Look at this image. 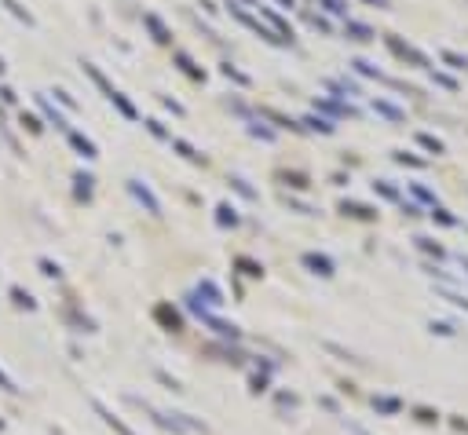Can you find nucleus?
<instances>
[{
	"instance_id": "nucleus-1",
	"label": "nucleus",
	"mask_w": 468,
	"mask_h": 435,
	"mask_svg": "<svg viewBox=\"0 0 468 435\" xmlns=\"http://www.w3.org/2000/svg\"><path fill=\"white\" fill-rule=\"evenodd\" d=\"M304 267L311 275H322V278H333V271H336V263L322 252H304Z\"/></svg>"
},
{
	"instance_id": "nucleus-2",
	"label": "nucleus",
	"mask_w": 468,
	"mask_h": 435,
	"mask_svg": "<svg viewBox=\"0 0 468 435\" xmlns=\"http://www.w3.org/2000/svg\"><path fill=\"white\" fill-rule=\"evenodd\" d=\"M128 190H132V194L143 201V205H147V212H154V216H161V201L158 198H154L150 194V187L147 183H143V179H128Z\"/></svg>"
},
{
	"instance_id": "nucleus-3",
	"label": "nucleus",
	"mask_w": 468,
	"mask_h": 435,
	"mask_svg": "<svg viewBox=\"0 0 468 435\" xmlns=\"http://www.w3.org/2000/svg\"><path fill=\"white\" fill-rule=\"evenodd\" d=\"M92 406H96V414H99L102 420H107V425H110V428H114L117 435H136V432H132V428H128V425H125V420H121V417H117V414H114V409H107V406H102L99 399H96Z\"/></svg>"
},
{
	"instance_id": "nucleus-4",
	"label": "nucleus",
	"mask_w": 468,
	"mask_h": 435,
	"mask_svg": "<svg viewBox=\"0 0 468 435\" xmlns=\"http://www.w3.org/2000/svg\"><path fill=\"white\" fill-rule=\"evenodd\" d=\"M154 318H158L165 329H172V333L183 329V322H179V315H176V307H168V304H158V307H154Z\"/></svg>"
},
{
	"instance_id": "nucleus-5",
	"label": "nucleus",
	"mask_w": 468,
	"mask_h": 435,
	"mask_svg": "<svg viewBox=\"0 0 468 435\" xmlns=\"http://www.w3.org/2000/svg\"><path fill=\"white\" fill-rule=\"evenodd\" d=\"M66 139H70V147H73V150H81V158H88V161H96V158H99L96 143H92V139H84L81 132H66Z\"/></svg>"
},
{
	"instance_id": "nucleus-6",
	"label": "nucleus",
	"mask_w": 468,
	"mask_h": 435,
	"mask_svg": "<svg viewBox=\"0 0 468 435\" xmlns=\"http://www.w3.org/2000/svg\"><path fill=\"white\" fill-rule=\"evenodd\" d=\"M143 26H147V30L154 33V41H158V44H168V41H172V33L165 30V22H161L158 15H150V11L143 15Z\"/></svg>"
},
{
	"instance_id": "nucleus-7",
	"label": "nucleus",
	"mask_w": 468,
	"mask_h": 435,
	"mask_svg": "<svg viewBox=\"0 0 468 435\" xmlns=\"http://www.w3.org/2000/svg\"><path fill=\"white\" fill-rule=\"evenodd\" d=\"M388 44H392V51H395V55H402V59H410V62H413V66H424V55H421V51H413L410 44H402V41H399V37H388Z\"/></svg>"
},
{
	"instance_id": "nucleus-8",
	"label": "nucleus",
	"mask_w": 468,
	"mask_h": 435,
	"mask_svg": "<svg viewBox=\"0 0 468 435\" xmlns=\"http://www.w3.org/2000/svg\"><path fill=\"white\" fill-rule=\"evenodd\" d=\"M198 297H205V304H209V307H219V304H224V293H219V286H216V281H209V278H201Z\"/></svg>"
},
{
	"instance_id": "nucleus-9",
	"label": "nucleus",
	"mask_w": 468,
	"mask_h": 435,
	"mask_svg": "<svg viewBox=\"0 0 468 435\" xmlns=\"http://www.w3.org/2000/svg\"><path fill=\"white\" fill-rule=\"evenodd\" d=\"M341 212L344 216H355V220H373L377 209H370V205H359V201H341Z\"/></svg>"
},
{
	"instance_id": "nucleus-10",
	"label": "nucleus",
	"mask_w": 468,
	"mask_h": 435,
	"mask_svg": "<svg viewBox=\"0 0 468 435\" xmlns=\"http://www.w3.org/2000/svg\"><path fill=\"white\" fill-rule=\"evenodd\" d=\"M37 107H41V110H44V118H48L51 124H55V128H66V118H62V113H59L55 107H51V102H48L44 95H37ZM66 132H70V128H66Z\"/></svg>"
},
{
	"instance_id": "nucleus-11",
	"label": "nucleus",
	"mask_w": 468,
	"mask_h": 435,
	"mask_svg": "<svg viewBox=\"0 0 468 435\" xmlns=\"http://www.w3.org/2000/svg\"><path fill=\"white\" fill-rule=\"evenodd\" d=\"M84 73H88V77H92V81H96V84L102 88V92H107V99H110V95L117 92V88H114V84L107 81V77H102V73H99V66H92V62H84Z\"/></svg>"
},
{
	"instance_id": "nucleus-12",
	"label": "nucleus",
	"mask_w": 468,
	"mask_h": 435,
	"mask_svg": "<svg viewBox=\"0 0 468 435\" xmlns=\"http://www.w3.org/2000/svg\"><path fill=\"white\" fill-rule=\"evenodd\" d=\"M344 33L351 37V41H373V30H370V26H362V22H348Z\"/></svg>"
},
{
	"instance_id": "nucleus-13",
	"label": "nucleus",
	"mask_w": 468,
	"mask_h": 435,
	"mask_svg": "<svg viewBox=\"0 0 468 435\" xmlns=\"http://www.w3.org/2000/svg\"><path fill=\"white\" fill-rule=\"evenodd\" d=\"M176 62H179V70H183V73H190V77H194V81H205V70H198V66H194V62H190V55H183V51H176Z\"/></svg>"
},
{
	"instance_id": "nucleus-14",
	"label": "nucleus",
	"mask_w": 468,
	"mask_h": 435,
	"mask_svg": "<svg viewBox=\"0 0 468 435\" xmlns=\"http://www.w3.org/2000/svg\"><path fill=\"white\" fill-rule=\"evenodd\" d=\"M11 300H15V307H26V311H37V300H33L26 289H19V286H11Z\"/></svg>"
},
{
	"instance_id": "nucleus-15",
	"label": "nucleus",
	"mask_w": 468,
	"mask_h": 435,
	"mask_svg": "<svg viewBox=\"0 0 468 435\" xmlns=\"http://www.w3.org/2000/svg\"><path fill=\"white\" fill-rule=\"evenodd\" d=\"M110 102H114V107H117V110L125 113L128 121H136V118H139V113H136V107H132V102H128V99H125L121 92H114V95H110Z\"/></svg>"
},
{
	"instance_id": "nucleus-16",
	"label": "nucleus",
	"mask_w": 468,
	"mask_h": 435,
	"mask_svg": "<svg viewBox=\"0 0 468 435\" xmlns=\"http://www.w3.org/2000/svg\"><path fill=\"white\" fill-rule=\"evenodd\" d=\"M216 223L219 227H238V212H234L231 205H219V209H216Z\"/></svg>"
},
{
	"instance_id": "nucleus-17",
	"label": "nucleus",
	"mask_w": 468,
	"mask_h": 435,
	"mask_svg": "<svg viewBox=\"0 0 468 435\" xmlns=\"http://www.w3.org/2000/svg\"><path fill=\"white\" fill-rule=\"evenodd\" d=\"M73 183H77V198H84V201H88V198H92V183H96V179H92V176L77 172V176H73Z\"/></svg>"
},
{
	"instance_id": "nucleus-18",
	"label": "nucleus",
	"mask_w": 468,
	"mask_h": 435,
	"mask_svg": "<svg viewBox=\"0 0 468 435\" xmlns=\"http://www.w3.org/2000/svg\"><path fill=\"white\" fill-rule=\"evenodd\" d=\"M260 113H264V118H271V121H278L282 128H293V132H300V124H296V121H289V118H285V113H278V110H271V107H264V110H260Z\"/></svg>"
},
{
	"instance_id": "nucleus-19",
	"label": "nucleus",
	"mask_w": 468,
	"mask_h": 435,
	"mask_svg": "<svg viewBox=\"0 0 468 435\" xmlns=\"http://www.w3.org/2000/svg\"><path fill=\"white\" fill-rule=\"evenodd\" d=\"M373 406L381 409V414H399V409H402V402L392 399V395H381V399H373Z\"/></svg>"
},
{
	"instance_id": "nucleus-20",
	"label": "nucleus",
	"mask_w": 468,
	"mask_h": 435,
	"mask_svg": "<svg viewBox=\"0 0 468 435\" xmlns=\"http://www.w3.org/2000/svg\"><path fill=\"white\" fill-rule=\"evenodd\" d=\"M373 110H377V113H384V118H392V121H402V110H399V107H392V102H384V99H377V102H373Z\"/></svg>"
},
{
	"instance_id": "nucleus-21",
	"label": "nucleus",
	"mask_w": 468,
	"mask_h": 435,
	"mask_svg": "<svg viewBox=\"0 0 468 435\" xmlns=\"http://www.w3.org/2000/svg\"><path fill=\"white\" fill-rule=\"evenodd\" d=\"M282 183H289V187H296V190H307V187H311L304 172H282Z\"/></svg>"
},
{
	"instance_id": "nucleus-22",
	"label": "nucleus",
	"mask_w": 468,
	"mask_h": 435,
	"mask_svg": "<svg viewBox=\"0 0 468 435\" xmlns=\"http://www.w3.org/2000/svg\"><path fill=\"white\" fill-rule=\"evenodd\" d=\"M373 190H377L381 198H392V201H399V190H395L392 183H388V179H377V183H373Z\"/></svg>"
},
{
	"instance_id": "nucleus-23",
	"label": "nucleus",
	"mask_w": 468,
	"mask_h": 435,
	"mask_svg": "<svg viewBox=\"0 0 468 435\" xmlns=\"http://www.w3.org/2000/svg\"><path fill=\"white\" fill-rule=\"evenodd\" d=\"M4 4L11 8V15H15V19H22L26 26H33V15H30V11H26V8L19 4V0H4Z\"/></svg>"
},
{
	"instance_id": "nucleus-24",
	"label": "nucleus",
	"mask_w": 468,
	"mask_h": 435,
	"mask_svg": "<svg viewBox=\"0 0 468 435\" xmlns=\"http://www.w3.org/2000/svg\"><path fill=\"white\" fill-rule=\"evenodd\" d=\"M172 147H176L179 154H183V158H187V161H205V158H201V154H194V147H190V143H183V139H172Z\"/></svg>"
},
{
	"instance_id": "nucleus-25",
	"label": "nucleus",
	"mask_w": 468,
	"mask_h": 435,
	"mask_svg": "<svg viewBox=\"0 0 468 435\" xmlns=\"http://www.w3.org/2000/svg\"><path fill=\"white\" fill-rule=\"evenodd\" d=\"M417 143H421V147H428L432 154H443V139H435V136H424V132H421V136H417Z\"/></svg>"
},
{
	"instance_id": "nucleus-26",
	"label": "nucleus",
	"mask_w": 468,
	"mask_h": 435,
	"mask_svg": "<svg viewBox=\"0 0 468 435\" xmlns=\"http://www.w3.org/2000/svg\"><path fill=\"white\" fill-rule=\"evenodd\" d=\"M322 8H326L330 15H348V0H322Z\"/></svg>"
},
{
	"instance_id": "nucleus-27",
	"label": "nucleus",
	"mask_w": 468,
	"mask_h": 435,
	"mask_svg": "<svg viewBox=\"0 0 468 435\" xmlns=\"http://www.w3.org/2000/svg\"><path fill=\"white\" fill-rule=\"evenodd\" d=\"M22 124H26V128H30V132H33V136H41V132H44V124H41V121H37V118H33V113H22Z\"/></svg>"
},
{
	"instance_id": "nucleus-28",
	"label": "nucleus",
	"mask_w": 468,
	"mask_h": 435,
	"mask_svg": "<svg viewBox=\"0 0 468 435\" xmlns=\"http://www.w3.org/2000/svg\"><path fill=\"white\" fill-rule=\"evenodd\" d=\"M395 161H399V165H413V169H421V165H424L421 158H410L406 150H395Z\"/></svg>"
},
{
	"instance_id": "nucleus-29",
	"label": "nucleus",
	"mask_w": 468,
	"mask_h": 435,
	"mask_svg": "<svg viewBox=\"0 0 468 435\" xmlns=\"http://www.w3.org/2000/svg\"><path fill=\"white\" fill-rule=\"evenodd\" d=\"M439 293H443L453 307H465V311H468V297H458V293H450V289H439Z\"/></svg>"
},
{
	"instance_id": "nucleus-30",
	"label": "nucleus",
	"mask_w": 468,
	"mask_h": 435,
	"mask_svg": "<svg viewBox=\"0 0 468 435\" xmlns=\"http://www.w3.org/2000/svg\"><path fill=\"white\" fill-rule=\"evenodd\" d=\"M424 252H435V256H443V246H435V241H428V238H413Z\"/></svg>"
},
{
	"instance_id": "nucleus-31",
	"label": "nucleus",
	"mask_w": 468,
	"mask_h": 435,
	"mask_svg": "<svg viewBox=\"0 0 468 435\" xmlns=\"http://www.w3.org/2000/svg\"><path fill=\"white\" fill-rule=\"evenodd\" d=\"M351 66H355L359 73H366V77H373V73H377V66H370L366 59H355V62H351ZM377 77H381V73H377Z\"/></svg>"
},
{
	"instance_id": "nucleus-32",
	"label": "nucleus",
	"mask_w": 468,
	"mask_h": 435,
	"mask_svg": "<svg viewBox=\"0 0 468 435\" xmlns=\"http://www.w3.org/2000/svg\"><path fill=\"white\" fill-rule=\"evenodd\" d=\"M0 388H4V391H11V395H19V384L11 380V377L4 373V369H0Z\"/></svg>"
},
{
	"instance_id": "nucleus-33",
	"label": "nucleus",
	"mask_w": 468,
	"mask_h": 435,
	"mask_svg": "<svg viewBox=\"0 0 468 435\" xmlns=\"http://www.w3.org/2000/svg\"><path fill=\"white\" fill-rule=\"evenodd\" d=\"M413 198H421V201H428V205H432V209H435V194H432V190H424V187H413Z\"/></svg>"
},
{
	"instance_id": "nucleus-34",
	"label": "nucleus",
	"mask_w": 468,
	"mask_h": 435,
	"mask_svg": "<svg viewBox=\"0 0 468 435\" xmlns=\"http://www.w3.org/2000/svg\"><path fill=\"white\" fill-rule=\"evenodd\" d=\"M238 267H242L245 275H253V278H256V275H264V267H256L253 260H238Z\"/></svg>"
},
{
	"instance_id": "nucleus-35",
	"label": "nucleus",
	"mask_w": 468,
	"mask_h": 435,
	"mask_svg": "<svg viewBox=\"0 0 468 435\" xmlns=\"http://www.w3.org/2000/svg\"><path fill=\"white\" fill-rule=\"evenodd\" d=\"M443 59L450 62V66H453V70H465V66H468V62H465L461 55H453V51H443Z\"/></svg>"
},
{
	"instance_id": "nucleus-36",
	"label": "nucleus",
	"mask_w": 468,
	"mask_h": 435,
	"mask_svg": "<svg viewBox=\"0 0 468 435\" xmlns=\"http://www.w3.org/2000/svg\"><path fill=\"white\" fill-rule=\"evenodd\" d=\"M231 183H234V187H238V190H242V194H245V198H256V190H253L249 183H245V179H238V176H234V179H231Z\"/></svg>"
},
{
	"instance_id": "nucleus-37",
	"label": "nucleus",
	"mask_w": 468,
	"mask_h": 435,
	"mask_svg": "<svg viewBox=\"0 0 468 435\" xmlns=\"http://www.w3.org/2000/svg\"><path fill=\"white\" fill-rule=\"evenodd\" d=\"M432 216H435L439 223H447V227H453V223H458V220H453V216H450L447 209H432Z\"/></svg>"
},
{
	"instance_id": "nucleus-38",
	"label": "nucleus",
	"mask_w": 468,
	"mask_h": 435,
	"mask_svg": "<svg viewBox=\"0 0 468 435\" xmlns=\"http://www.w3.org/2000/svg\"><path fill=\"white\" fill-rule=\"evenodd\" d=\"M41 271L48 275V278H59L62 271H59V263H51V260H41Z\"/></svg>"
},
{
	"instance_id": "nucleus-39",
	"label": "nucleus",
	"mask_w": 468,
	"mask_h": 435,
	"mask_svg": "<svg viewBox=\"0 0 468 435\" xmlns=\"http://www.w3.org/2000/svg\"><path fill=\"white\" fill-rule=\"evenodd\" d=\"M224 73H227V77H234V81H238V84H249V77H245V73H238V70H234V66H231V62H227V66H224Z\"/></svg>"
},
{
	"instance_id": "nucleus-40",
	"label": "nucleus",
	"mask_w": 468,
	"mask_h": 435,
	"mask_svg": "<svg viewBox=\"0 0 468 435\" xmlns=\"http://www.w3.org/2000/svg\"><path fill=\"white\" fill-rule=\"evenodd\" d=\"M147 128H150V132L158 136V139H172V136H168L165 128H161V121H147Z\"/></svg>"
},
{
	"instance_id": "nucleus-41",
	"label": "nucleus",
	"mask_w": 468,
	"mask_h": 435,
	"mask_svg": "<svg viewBox=\"0 0 468 435\" xmlns=\"http://www.w3.org/2000/svg\"><path fill=\"white\" fill-rule=\"evenodd\" d=\"M432 333H439V337H453V326H447V322H432Z\"/></svg>"
},
{
	"instance_id": "nucleus-42",
	"label": "nucleus",
	"mask_w": 468,
	"mask_h": 435,
	"mask_svg": "<svg viewBox=\"0 0 468 435\" xmlns=\"http://www.w3.org/2000/svg\"><path fill=\"white\" fill-rule=\"evenodd\" d=\"M249 132H253V136H260V139H267V143H271V139H275V132H271V128H260V124H253Z\"/></svg>"
},
{
	"instance_id": "nucleus-43",
	"label": "nucleus",
	"mask_w": 468,
	"mask_h": 435,
	"mask_svg": "<svg viewBox=\"0 0 468 435\" xmlns=\"http://www.w3.org/2000/svg\"><path fill=\"white\" fill-rule=\"evenodd\" d=\"M307 124H311V128H318V132H326V136L333 132V124H330V121H315V118H311Z\"/></svg>"
},
{
	"instance_id": "nucleus-44",
	"label": "nucleus",
	"mask_w": 468,
	"mask_h": 435,
	"mask_svg": "<svg viewBox=\"0 0 468 435\" xmlns=\"http://www.w3.org/2000/svg\"><path fill=\"white\" fill-rule=\"evenodd\" d=\"M249 384H253V391H267V377H260V373H256Z\"/></svg>"
},
{
	"instance_id": "nucleus-45",
	"label": "nucleus",
	"mask_w": 468,
	"mask_h": 435,
	"mask_svg": "<svg viewBox=\"0 0 468 435\" xmlns=\"http://www.w3.org/2000/svg\"><path fill=\"white\" fill-rule=\"evenodd\" d=\"M417 417L424 420V425H432V420H435V414H432V409H417Z\"/></svg>"
},
{
	"instance_id": "nucleus-46",
	"label": "nucleus",
	"mask_w": 468,
	"mask_h": 435,
	"mask_svg": "<svg viewBox=\"0 0 468 435\" xmlns=\"http://www.w3.org/2000/svg\"><path fill=\"white\" fill-rule=\"evenodd\" d=\"M278 4H285V8H293V0H278Z\"/></svg>"
},
{
	"instance_id": "nucleus-47",
	"label": "nucleus",
	"mask_w": 468,
	"mask_h": 435,
	"mask_svg": "<svg viewBox=\"0 0 468 435\" xmlns=\"http://www.w3.org/2000/svg\"><path fill=\"white\" fill-rule=\"evenodd\" d=\"M0 73H4V59H0Z\"/></svg>"
},
{
	"instance_id": "nucleus-48",
	"label": "nucleus",
	"mask_w": 468,
	"mask_h": 435,
	"mask_svg": "<svg viewBox=\"0 0 468 435\" xmlns=\"http://www.w3.org/2000/svg\"><path fill=\"white\" fill-rule=\"evenodd\" d=\"M461 263H465V267H468V260H461Z\"/></svg>"
},
{
	"instance_id": "nucleus-49",
	"label": "nucleus",
	"mask_w": 468,
	"mask_h": 435,
	"mask_svg": "<svg viewBox=\"0 0 468 435\" xmlns=\"http://www.w3.org/2000/svg\"><path fill=\"white\" fill-rule=\"evenodd\" d=\"M0 428H4V420H0Z\"/></svg>"
}]
</instances>
